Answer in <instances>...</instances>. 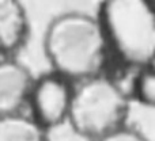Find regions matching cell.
<instances>
[{"mask_svg": "<svg viewBox=\"0 0 155 141\" xmlns=\"http://www.w3.org/2000/svg\"><path fill=\"white\" fill-rule=\"evenodd\" d=\"M44 52L52 72L71 83L104 75L110 53L98 18L79 11L63 12L49 22Z\"/></svg>", "mask_w": 155, "mask_h": 141, "instance_id": "obj_1", "label": "cell"}, {"mask_svg": "<svg viewBox=\"0 0 155 141\" xmlns=\"http://www.w3.org/2000/svg\"><path fill=\"white\" fill-rule=\"evenodd\" d=\"M109 50L123 64L139 69L154 65L155 15L144 0H107L97 15Z\"/></svg>", "mask_w": 155, "mask_h": 141, "instance_id": "obj_2", "label": "cell"}, {"mask_svg": "<svg viewBox=\"0 0 155 141\" xmlns=\"http://www.w3.org/2000/svg\"><path fill=\"white\" fill-rule=\"evenodd\" d=\"M129 110L128 92L104 73L74 85L67 122L76 134L97 141L127 126Z\"/></svg>", "mask_w": 155, "mask_h": 141, "instance_id": "obj_3", "label": "cell"}, {"mask_svg": "<svg viewBox=\"0 0 155 141\" xmlns=\"http://www.w3.org/2000/svg\"><path fill=\"white\" fill-rule=\"evenodd\" d=\"M74 84L63 76L49 72L35 77L27 107L30 117L45 130L68 121Z\"/></svg>", "mask_w": 155, "mask_h": 141, "instance_id": "obj_4", "label": "cell"}, {"mask_svg": "<svg viewBox=\"0 0 155 141\" xmlns=\"http://www.w3.org/2000/svg\"><path fill=\"white\" fill-rule=\"evenodd\" d=\"M35 77L14 57L0 59V117L23 113Z\"/></svg>", "mask_w": 155, "mask_h": 141, "instance_id": "obj_5", "label": "cell"}, {"mask_svg": "<svg viewBox=\"0 0 155 141\" xmlns=\"http://www.w3.org/2000/svg\"><path fill=\"white\" fill-rule=\"evenodd\" d=\"M27 11L18 0H0V54L11 57L27 41Z\"/></svg>", "mask_w": 155, "mask_h": 141, "instance_id": "obj_6", "label": "cell"}, {"mask_svg": "<svg viewBox=\"0 0 155 141\" xmlns=\"http://www.w3.org/2000/svg\"><path fill=\"white\" fill-rule=\"evenodd\" d=\"M0 141H49L48 130L25 113L0 117Z\"/></svg>", "mask_w": 155, "mask_h": 141, "instance_id": "obj_7", "label": "cell"}, {"mask_svg": "<svg viewBox=\"0 0 155 141\" xmlns=\"http://www.w3.org/2000/svg\"><path fill=\"white\" fill-rule=\"evenodd\" d=\"M129 98H134L137 103L146 107H154L155 104V69L154 65L136 69V75L132 79Z\"/></svg>", "mask_w": 155, "mask_h": 141, "instance_id": "obj_8", "label": "cell"}, {"mask_svg": "<svg viewBox=\"0 0 155 141\" xmlns=\"http://www.w3.org/2000/svg\"><path fill=\"white\" fill-rule=\"evenodd\" d=\"M97 141H150V140L143 133H140L139 130H136L134 128H129L127 125Z\"/></svg>", "mask_w": 155, "mask_h": 141, "instance_id": "obj_9", "label": "cell"}]
</instances>
